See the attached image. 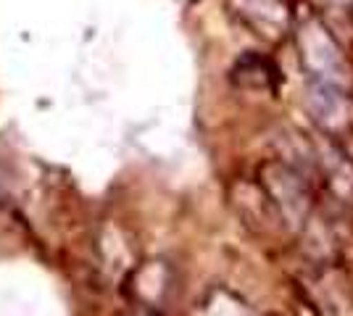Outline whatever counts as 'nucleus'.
Segmentation results:
<instances>
[{
	"label": "nucleus",
	"mask_w": 353,
	"mask_h": 316,
	"mask_svg": "<svg viewBox=\"0 0 353 316\" xmlns=\"http://www.w3.org/2000/svg\"><path fill=\"white\" fill-rule=\"evenodd\" d=\"M240 14L248 16L261 30H285L288 24V8L282 0H240Z\"/></svg>",
	"instance_id": "3"
},
{
	"label": "nucleus",
	"mask_w": 353,
	"mask_h": 316,
	"mask_svg": "<svg viewBox=\"0 0 353 316\" xmlns=\"http://www.w3.org/2000/svg\"><path fill=\"white\" fill-rule=\"evenodd\" d=\"M306 103H309L314 119L324 127H343L351 116V98L348 85L335 82H314L306 85Z\"/></svg>",
	"instance_id": "2"
},
{
	"label": "nucleus",
	"mask_w": 353,
	"mask_h": 316,
	"mask_svg": "<svg viewBox=\"0 0 353 316\" xmlns=\"http://www.w3.org/2000/svg\"><path fill=\"white\" fill-rule=\"evenodd\" d=\"M324 8H330V11H335V14H345L351 16L353 14V0H319Z\"/></svg>",
	"instance_id": "4"
},
{
	"label": "nucleus",
	"mask_w": 353,
	"mask_h": 316,
	"mask_svg": "<svg viewBox=\"0 0 353 316\" xmlns=\"http://www.w3.org/2000/svg\"><path fill=\"white\" fill-rule=\"evenodd\" d=\"M298 48H301V59L309 79L348 85V66L332 32L311 11H301L298 16Z\"/></svg>",
	"instance_id": "1"
}]
</instances>
